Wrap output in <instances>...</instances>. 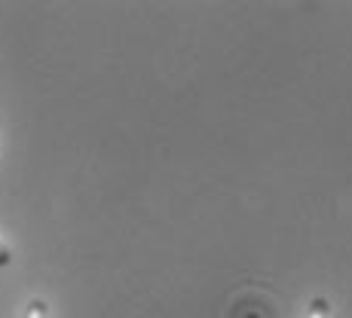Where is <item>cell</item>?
<instances>
[{
    "label": "cell",
    "instance_id": "1",
    "mask_svg": "<svg viewBox=\"0 0 352 318\" xmlns=\"http://www.w3.org/2000/svg\"><path fill=\"white\" fill-rule=\"evenodd\" d=\"M328 315H331V303L324 297H316L307 306V318H328Z\"/></svg>",
    "mask_w": 352,
    "mask_h": 318
},
{
    "label": "cell",
    "instance_id": "2",
    "mask_svg": "<svg viewBox=\"0 0 352 318\" xmlns=\"http://www.w3.org/2000/svg\"><path fill=\"white\" fill-rule=\"evenodd\" d=\"M50 315V306L43 300H31L28 309H25V318H46Z\"/></svg>",
    "mask_w": 352,
    "mask_h": 318
},
{
    "label": "cell",
    "instance_id": "3",
    "mask_svg": "<svg viewBox=\"0 0 352 318\" xmlns=\"http://www.w3.org/2000/svg\"><path fill=\"white\" fill-rule=\"evenodd\" d=\"M12 263V254H10V248L3 245V242H0V266H10Z\"/></svg>",
    "mask_w": 352,
    "mask_h": 318
}]
</instances>
